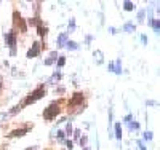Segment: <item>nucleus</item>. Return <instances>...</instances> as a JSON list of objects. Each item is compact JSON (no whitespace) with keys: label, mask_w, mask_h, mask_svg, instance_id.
<instances>
[{"label":"nucleus","mask_w":160,"mask_h":150,"mask_svg":"<svg viewBox=\"0 0 160 150\" xmlns=\"http://www.w3.org/2000/svg\"><path fill=\"white\" fill-rule=\"evenodd\" d=\"M13 18H15V24L18 22V24H19V29H21L22 32H26V24H24V19L21 18V15H19L18 11L13 13Z\"/></svg>","instance_id":"nucleus-3"},{"label":"nucleus","mask_w":160,"mask_h":150,"mask_svg":"<svg viewBox=\"0 0 160 150\" xmlns=\"http://www.w3.org/2000/svg\"><path fill=\"white\" fill-rule=\"evenodd\" d=\"M152 26H154V29H155V32L158 34V29H160V26H158V21H152Z\"/></svg>","instance_id":"nucleus-16"},{"label":"nucleus","mask_w":160,"mask_h":150,"mask_svg":"<svg viewBox=\"0 0 160 150\" xmlns=\"http://www.w3.org/2000/svg\"><path fill=\"white\" fill-rule=\"evenodd\" d=\"M62 138H64V133L59 131V133H58V139H62Z\"/></svg>","instance_id":"nucleus-23"},{"label":"nucleus","mask_w":160,"mask_h":150,"mask_svg":"<svg viewBox=\"0 0 160 150\" xmlns=\"http://www.w3.org/2000/svg\"><path fill=\"white\" fill-rule=\"evenodd\" d=\"M123 5H125V10H127V11H131V10H135V5H133L131 2H125Z\"/></svg>","instance_id":"nucleus-11"},{"label":"nucleus","mask_w":160,"mask_h":150,"mask_svg":"<svg viewBox=\"0 0 160 150\" xmlns=\"http://www.w3.org/2000/svg\"><path fill=\"white\" fill-rule=\"evenodd\" d=\"M142 18H144V11H139V15H138V21H139V22H142V21H144Z\"/></svg>","instance_id":"nucleus-17"},{"label":"nucleus","mask_w":160,"mask_h":150,"mask_svg":"<svg viewBox=\"0 0 160 150\" xmlns=\"http://www.w3.org/2000/svg\"><path fill=\"white\" fill-rule=\"evenodd\" d=\"M66 46H69V50H75L77 48V43L75 42H69V43H66Z\"/></svg>","instance_id":"nucleus-14"},{"label":"nucleus","mask_w":160,"mask_h":150,"mask_svg":"<svg viewBox=\"0 0 160 150\" xmlns=\"http://www.w3.org/2000/svg\"><path fill=\"white\" fill-rule=\"evenodd\" d=\"M26 150H37V147H31V148H26Z\"/></svg>","instance_id":"nucleus-27"},{"label":"nucleus","mask_w":160,"mask_h":150,"mask_svg":"<svg viewBox=\"0 0 160 150\" xmlns=\"http://www.w3.org/2000/svg\"><path fill=\"white\" fill-rule=\"evenodd\" d=\"M64 62H66V58H64V56H59V61H58V67H62V65H64Z\"/></svg>","instance_id":"nucleus-15"},{"label":"nucleus","mask_w":160,"mask_h":150,"mask_svg":"<svg viewBox=\"0 0 160 150\" xmlns=\"http://www.w3.org/2000/svg\"><path fill=\"white\" fill-rule=\"evenodd\" d=\"M2 81H3V80H2V77H0V90H2V86H3V83H2Z\"/></svg>","instance_id":"nucleus-26"},{"label":"nucleus","mask_w":160,"mask_h":150,"mask_svg":"<svg viewBox=\"0 0 160 150\" xmlns=\"http://www.w3.org/2000/svg\"><path fill=\"white\" fill-rule=\"evenodd\" d=\"M146 139H152V133H146Z\"/></svg>","instance_id":"nucleus-24"},{"label":"nucleus","mask_w":160,"mask_h":150,"mask_svg":"<svg viewBox=\"0 0 160 150\" xmlns=\"http://www.w3.org/2000/svg\"><path fill=\"white\" fill-rule=\"evenodd\" d=\"M115 138H117L118 141L122 139V128H120V123L115 125Z\"/></svg>","instance_id":"nucleus-10"},{"label":"nucleus","mask_w":160,"mask_h":150,"mask_svg":"<svg viewBox=\"0 0 160 150\" xmlns=\"http://www.w3.org/2000/svg\"><path fill=\"white\" fill-rule=\"evenodd\" d=\"M58 43H59V46H66V43H68V32H64V34L59 35Z\"/></svg>","instance_id":"nucleus-7"},{"label":"nucleus","mask_w":160,"mask_h":150,"mask_svg":"<svg viewBox=\"0 0 160 150\" xmlns=\"http://www.w3.org/2000/svg\"><path fill=\"white\" fill-rule=\"evenodd\" d=\"M131 128H133V129H138L139 125H138V123H131V121H130V129H131Z\"/></svg>","instance_id":"nucleus-18"},{"label":"nucleus","mask_w":160,"mask_h":150,"mask_svg":"<svg viewBox=\"0 0 160 150\" xmlns=\"http://www.w3.org/2000/svg\"><path fill=\"white\" fill-rule=\"evenodd\" d=\"M141 40H142V43H148V37L146 35H141Z\"/></svg>","instance_id":"nucleus-22"},{"label":"nucleus","mask_w":160,"mask_h":150,"mask_svg":"<svg viewBox=\"0 0 160 150\" xmlns=\"http://www.w3.org/2000/svg\"><path fill=\"white\" fill-rule=\"evenodd\" d=\"M45 96V88L43 86H38L35 91H32L29 96H28V99H26V105H29V104H34L35 101H38V99H42Z\"/></svg>","instance_id":"nucleus-1"},{"label":"nucleus","mask_w":160,"mask_h":150,"mask_svg":"<svg viewBox=\"0 0 160 150\" xmlns=\"http://www.w3.org/2000/svg\"><path fill=\"white\" fill-rule=\"evenodd\" d=\"M19 105H16V107H13V110H11V114H16V112H19Z\"/></svg>","instance_id":"nucleus-19"},{"label":"nucleus","mask_w":160,"mask_h":150,"mask_svg":"<svg viewBox=\"0 0 160 150\" xmlns=\"http://www.w3.org/2000/svg\"><path fill=\"white\" fill-rule=\"evenodd\" d=\"M38 53H40V43H34L32 48L28 51V58H35Z\"/></svg>","instance_id":"nucleus-4"},{"label":"nucleus","mask_w":160,"mask_h":150,"mask_svg":"<svg viewBox=\"0 0 160 150\" xmlns=\"http://www.w3.org/2000/svg\"><path fill=\"white\" fill-rule=\"evenodd\" d=\"M26 133H28V128H22V129H15V131H11L8 134V138H21V136H24Z\"/></svg>","instance_id":"nucleus-6"},{"label":"nucleus","mask_w":160,"mask_h":150,"mask_svg":"<svg viewBox=\"0 0 160 150\" xmlns=\"http://www.w3.org/2000/svg\"><path fill=\"white\" fill-rule=\"evenodd\" d=\"M37 31H38V35L40 37H45L47 35V27H42V26H40V22L37 24Z\"/></svg>","instance_id":"nucleus-9"},{"label":"nucleus","mask_w":160,"mask_h":150,"mask_svg":"<svg viewBox=\"0 0 160 150\" xmlns=\"http://www.w3.org/2000/svg\"><path fill=\"white\" fill-rule=\"evenodd\" d=\"M83 101V94L82 93H75L74 94V98L71 99V102H69V105H77V104H80Z\"/></svg>","instance_id":"nucleus-5"},{"label":"nucleus","mask_w":160,"mask_h":150,"mask_svg":"<svg viewBox=\"0 0 160 150\" xmlns=\"http://www.w3.org/2000/svg\"><path fill=\"white\" fill-rule=\"evenodd\" d=\"M56 58H58V53H56V51H51V53H50V58L45 61V64H47V65L53 64V61H56Z\"/></svg>","instance_id":"nucleus-8"},{"label":"nucleus","mask_w":160,"mask_h":150,"mask_svg":"<svg viewBox=\"0 0 160 150\" xmlns=\"http://www.w3.org/2000/svg\"><path fill=\"white\" fill-rule=\"evenodd\" d=\"M95 56H96L98 64H101V56H102V53H101V51H95Z\"/></svg>","instance_id":"nucleus-13"},{"label":"nucleus","mask_w":160,"mask_h":150,"mask_svg":"<svg viewBox=\"0 0 160 150\" xmlns=\"http://www.w3.org/2000/svg\"><path fill=\"white\" fill-rule=\"evenodd\" d=\"M66 145H68V148H69V150L72 148V142H71V141H66Z\"/></svg>","instance_id":"nucleus-21"},{"label":"nucleus","mask_w":160,"mask_h":150,"mask_svg":"<svg viewBox=\"0 0 160 150\" xmlns=\"http://www.w3.org/2000/svg\"><path fill=\"white\" fill-rule=\"evenodd\" d=\"M66 131H68V134H71V133H72V126L68 125V129H66Z\"/></svg>","instance_id":"nucleus-25"},{"label":"nucleus","mask_w":160,"mask_h":150,"mask_svg":"<svg viewBox=\"0 0 160 150\" xmlns=\"http://www.w3.org/2000/svg\"><path fill=\"white\" fill-rule=\"evenodd\" d=\"M58 114H59V105H58V102H53V104H50V105L45 109L43 118H45V120H53Z\"/></svg>","instance_id":"nucleus-2"},{"label":"nucleus","mask_w":160,"mask_h":150,"mask_svg":"<svg viewBox=\"0 0 160 150\" xmlns=\"http://www.w3.org/2000/svg\"><path fill=\"white\" fill-rule=\"evenodd\" d=\"M125 31H127V32H133V31H135V26L130 24V22H127V24H125Z\"/></svg>","instance_id":"nucleus-12"},{"label":"nucleus","mask_w":160,"mask_h":150,"mask_svg":"<svg viewBox=\"0 0 160 150\" xmlns=\"http://www.w3.org/2000/svg\"><path fill=\"white\" fill-rule=\"evenodd\" d=\"M74 26H75V22H74V19H71V24H69V31H72V29H74Z\"/></svg>","instance_id":"nucleus-20"},{"label":"nucleus","mask_w":160,"mask_h":150,"mask_svg":"<svg viewBox=\"0 0 160 150\" xmlns=\"http://www.w3.org/2000/svg\"><path fill=\"white\" fill-rule=\"evenodd\" d=\"M85 150H90V148H88V147H85Z\"/></svg>","instance_id":"nucleus-28"}]
</instances>
